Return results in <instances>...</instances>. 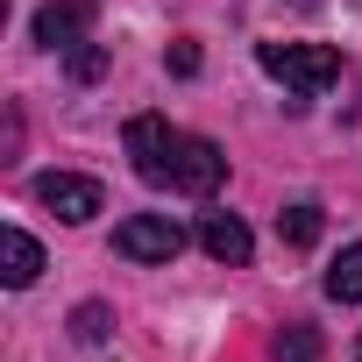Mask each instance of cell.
I'll list each match as a JSON object with an SVG mask.
<instances>
[{"mask_svg":"<svg viewBox=\"0 0 362 362\" xmlns=\"http://www.w3.org/2000/svg\"><path fill=\"white\" fill-rule=\"evenodd\" d=\"M256 64L291 93H327L341 78V50H327V43H263Z\"/></svg>","mask_w":362,"mask_h":362,"instance_id":"1","label":"cell"},{"mask_svg":"<svg viewBox=\"0 0 362 362\" xmlns=\"http://www.w3.org/2000/svg\"><path fill=\"white\" fill-rule=\"evenodd\" d=\"M177 249H185V228L170 214H128L114 228V256H128V263H170Z\"/></svg>","mask_w":362,"mask_h":362,"instance_id":"2","label":"cell"},{"mask_svg":"<svg viewBox=\"0 0 362 362\" xmlns=\"http://www.w3.org/2000/svg\"><path fill=\"white\" fill-rule=\"evenodd\" d=\"M121 142H128V156H135V170L149 177V185H170L177 135H170V121H163V114H135V121L121 128Z\"/></svg>","mask_w":362,"mask_h":362,"instance_id":"3","label":"cell"},{"mask_svg":"<svg viewBox=\"0 0 362 362\" xmlns=\"http://www.w3.org/2000/svg\"><path fill=\"white\" fill-rule=\"evenodd\" d=\"M221 177H228V156H221L206 135H177V156H170V185H177V192L206 199V192H221Z\"/></svg>","mask_w":362,"mask_h":362,"instance_id":"4","label":"cell"},{"mask_svg":"<svg viewBox=\"0 0 362 362\" xmlns=\"http://www.w3.org/2000/svg\"><path fill=\"white\" fill-rule=\"evenodd\" d=\"M36 199H43L57 221H71V228L107 206V192L93 185V177H78V170H43V177H36Z\"/></svg>","mask_w":362,"mask_h":362,"instance_id":"5","label":"cell"},{"mask_svg":"<svg viewBox=\"0 0 362 362\" xmlns=\"http://www.w3.org/2000/svg\"><path fill=\"white\" fill-rule=\"evenodd\" d=\"M93 29V0H43L36 8V43L43 50H78Z\"/></svg>","mask_w":362,"mask_h":362,"instance_id":"6","label":"cell"},{"mask_svg":"<svg viewBox=\"0 0 362 362\" xmlns=\"http://www.w3.org/2000/svg\"><path fill=\"white\" fill-rule=\"evenodd\" d=\"M199 249H206L214 263H249L256 242H249V228H242L235 214H206V221H199Z\"/></svg>","mask_w":362,"mask_h":362,"instance_id":"7","label":"cell"},{"mask_svg":"<svg viewBox=\"0 0 362 362\" xmlns=\"http://www.w3.org/2000/svg\"><path fill=\"white\" fill-rule=\"evenodd\" d=\"M0 277H8L15 291L43 277V249H36V242H29L22 228H0Z\"/></svg>","mask_w":362,"mask_h":362,"instance_id":"8","label":"cell"},{"mask_svg":"<svg viewBox=\"0 0 362 362\" xmlns=\"http://www.w3.org/2000/svg\"><path fill=\"white\" fill-rule=\"evenodd\" d=\"M327 298H341V305H362V242L334 256V270H327Z\"/></svg>","mask_w":362,"mask_h":362,"instance_id":"9","label":"cell"},{"mask_svg":"<svg viewBox=\"0 0 362 362\" xmlns=\"http://www.w3.org/2000/svg\"><path fill=\"white\" fill-rule=\"evenodd\" d=\"M277 235H284L291 249H313V242H320V206H313V199L284 206V214H277Z\"/></svg>","mask_w":362,"mask_h":362,"instance_id":"10","label":"cell"},{"mask_svg":"<svg viewBox=\"0 0 362 362\" xmlns=\"http://www.w3.org/2000/svg\"><path fill=\"white\" fill-rule=\"evenodd\" d=\"M313 355H320V334L313 327H284L277 334V362H313Z\"/></svg>","mask_w":362,"mask_h":362,"instance_id":"11","label":"cell"},{"mask_svg":"<svg viewBox=\"0 0 362 362\" xmlns=\"http://www.w3.org/2000/svg\"><path fill=\"white\" fill-rule=\"evenodd\" d=\"M71 334L78 341H107V305H78L71 313Z\"/></svg>","mask_w":362,"mask_h":362,"instance_id":"12","label":"cell"},{"mask_svg":"<svg viewBox=\"0 0 362 362\" xmlns=\"http://www.w3.org/2000/svg\"><path fill=\"white\" fill-rule=\"evenodd\" d=\"M100 71H107V50L100 43H78L71 50V78H100Z\"/></svg>","mask_w":362,"mask_h":362,"instance_id":"13","label":"cell"},{"mask_svg":"<svg viewBox=\"0 0 362 362\" xmlns=\"http://www.w3.org/2000/svg\"><path fill=\"white\" fill-rule=\"evenodd\" d=\"M170 71H177V78H192V71H199V50H192V43H177V50H170Z\"/></svg>","mask_w":362,"mask_h":362,"instance_id":"14","label":"cell"},{"mask_svg":"<svg viewBox=\"0 0 362 362\" xmlns=\"http://www.w3.org/2000/svg\"><path fill=\"white\" fill-rule=\"evenodd\" d=\"M355 362H362V341H355Z\"/></svg>","mask_w":362,"mask_h":362,"instance_id":"15","label":"cell"}]
</instances>
